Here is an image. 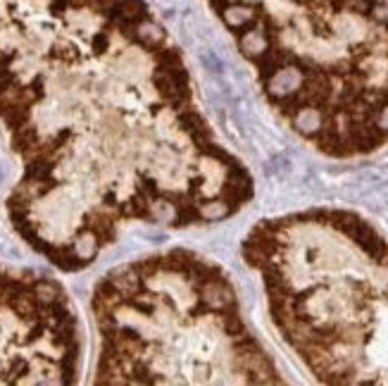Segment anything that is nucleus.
<instances>
[{
  "label": "nucleus",
  "mask_w": 388,
  "mask_h": 386,
  "mask_svg": "<svg viewBox=\"0 0 388 386\" xmlns=\"http://www.w3.org/2000/svg\"><path fill=\"white\" fill-rule=\"evenodd\" d=\"M0 122L24 162L12 224L69 272L124 226L219 224L255 195L140 0H60L41 31H0Z\"/></svg>",
  "instance_id": "nucleus-1"
},
{
  "label": "nucleus",
  "mask_w": 388,
  "mask_h": 386,
  "mask_svg": "<svg viewBox=\"0 0 388 386\" xmlns=\"http://www.w3.org/2000/svg\"><path fill=\"white\" fill-rule=\"evenodd\" d=\"M264 103L334 160L388 148V0H207Z\"/></svg>",
  "instance_id": "nucleus-2"
},
{
  "label": "nucleus",
  "mask_w": 388,
  "mask_h": 386,
  "mask_svg": "<svg viewBox=\"0 0 388 386\" xmlns=\"http://www.w3.org/2000/svg\"><path fill=\"white\" fill-rule=\"evenodd\" d=\"M241 255L271 324L322 384H388V234L365 214L307 207L262 219Z\"/></svg>",
  "instance_id": "nucleus-3"
},
{
  "label": "nucleus",
  "mask_w": 388,
  "mask_h": 386,
  "mask_svg": "<svg viewBox=\"0 0 388 386\" xmlns=\"http://www.w3.org/2000/svg\"><path fill=\"white\" fill-rule=\"evenodd\" d=\"M98 384H283L231 277L186 248L119 265L93 291Z\"/></svg>",
  "instance_id": "nucleus-4"
}]
</instances>
